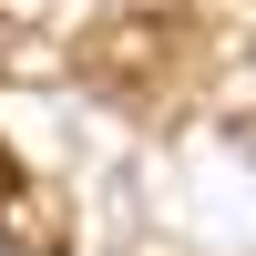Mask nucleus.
<instances>
[{
  "label": "nucleus",
  "instance_id": "nucleus-4",
  "mask_svg": "<svg viewBox=\"0 0 256 256\" xmlns=\"http://www.w3.org/2000/svg\"><path fill=\"white\" fill-rule=\"evenodd\" d=\"M246 144H256V134H246Z\"/></svg>",
  "mask_w": 256,
  "mask_h": 256
},
{
  "label": "nucleus",
  "instance_id": "nucleus-1",
  "mask_svg": "<svg viewBox=\"0 0 256 256\" xmlns=\"http://www.w3.org/2000/svg\"><path fill=\"white\" fill-rule=\"evenodd\" d=\"M195 0H113V10L82 31V82L123 113H174L195 92L205 52H195Z\"/></svg>",
  "mask_w": 256,
  "mask_h": 256
},
{
  "label": "nucleus",
  "instance_id": "nucleus-3",
  "mask_svg": "<svg viewBox=\"0 0 256 256\" xmlns=\"http://www.w3.org/2000/svg\"><path fill=\"white\" fill-rule=\"evenodd\" d=\"M20 52H31V41H20V20H10V10H0V72H10V62H20Z\"/></svg>",
  "mask_w": 256,
  "mask_h": 256
},
{
  "label": "nucleus",
  "instance_id": "nucleus-2",
  "mask_svg": "<svg viewBox=\"0 0 256 256\" xmlns=\"http://www.w3.org/2000/svg\"><path fill=\"white\" fill-rule=\"evenodd\" d=\"M0 256H72V205L0 144Z\"/></svg>",
  "mask_w": 256,
  "mask_h": 256
}]
</instances>
